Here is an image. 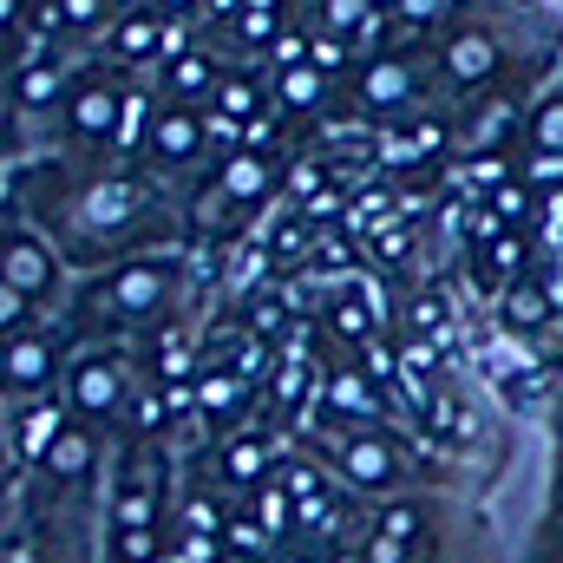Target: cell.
I'll return each mask as SVG.
<instances>
[{"label":"cell","instance_id":"obj_1","mask_svg":"<svg viewBox=\"0 0 563 563\" xmlns=\"http://www.w3.org/2000/svg\"><path fill=\"white\" fill-rule=\"evenodd\" d=\"M99 551V563H157L170 551V452L157 432H132L112 459Z\"/></svg>","mask_w":563,"mask_h":563},{"label":"cell","instance_id":"obj_2","mask_svg":"<svg viewBox=\"0 0 563 563\" xmlns=\"http://www.w3.org/2000/svg\"><path fill=\"white\" fill-rule=\"evenodd\" d=\"M177 269H184L177 256H125V263H112L99 282H86L73 295V334L86 328L92 347H99V341H112L125 328H151L177 295Z\"/></svg>","mask_w":563,"mask_h":563},{"label":"cell","instance_id":"obj_3","mask_svg":"<svg viewBox=\"0 0 563 563\" xmlns=\"http://www.w3.org/2000/svg\"><path fill=\"white\" fill-rule=\"evenodd\" d=\"M132 394H139V361H132V347H119V341L79 347V361H73L66 380H59V400L73 407V426H92L99 439L139 432V426H132Z\"/></svg>","mask_w":563,"mask_h":563},{"label":"cell","instance_id":"obj_4","mask_svg":"<svg viewBox=\"0 0 563 563\" xmlns=\"http://www.w3.org/2000/svg\"><path fill=\"white\" fill-rule=\"evenodd\" d=\"M334 472H341L354 492H400V485L413 478V459H407L394 439H380V432H367V426H347L341 445H334Z\"/></svg>","mask_w":563,"mask_h":563},{"label":"cell","instance_id":"obj_5","mask_svg":"<svg viewBox=\"0 0 563 563\" xmlns=\"http://www.w3.org/2000/svg\"><path fill=\"white\" fill-rule=\"evenodd\" d=\"M66 341L53 334V328H20V334H7V400H40V394H53L59 380H66Z\"/></svg>","mask_w":563,"mask_h":563},{"label":"cell","instance_id":"obj_6","mask_svg":"<svg viewBox=\"0 0 563 563\" xmlns=\"http://www.w3.org/2000/svg\"><path fill=\"white\" fill-rule=\"evenodd\" d=\"M79 217H86L92 236H106V250H119V243H132V230L151 217V203H144L139 184H125V177H92L86 197H79Z\"/></svg>","mask_w":563,"mask_h":563},{"label":"cell","instance_id":"obj_7","mask_svg":"<svg viewBox=\"0 0 563 563\" xmlns=\"http://www.w3.org/2000/svg\"><path fill=\"white\" fill-rule=\"evenodd\" d=\"M66 426H73V407L59 400V394H40V400H13V413H7V452H13V465H40L59 439H66Z\"/></svg>","mask_w":563,"mask_h":563},{"label":"cell","instance_id":"obj_8","mask_svg":"<svg viewBox=\"0 0 563 563\" xmlns=\"http://www.w3.org/2000/svg\"><path fill=\"white\" fill-rule=\"evenodd\" d=\"M66 132H73V144H112L125 132V92L106 79L73 86L66 92Z\"/></svg>","mask_w":563,"mask_h":563},{"label":"cell","instance_id":"obj_9","mask_svg":"<svg viewBox=\"0 0 563 563\" xmlns=\"http://www.w3.org/2000/svg\"><path fill=\"white\" fill-rule=\"evenodd\" d=\"M0 288L26 295L33 308L59 288V256H53L33 230H20V223H7V276H0Z\"/></svg>","mask_w":563,"mask_h":563},{"label":"cell","instance_id":"obj_10","mask_svg":"<svg viewBox=\"0 0 563 563\" xmlns=\"http://www.w3.org/2000/svg\"><path fill=\"white\" fill-rule=\"evenodd\" d=\"M276 445L269 439H256V432H223V445H217V485H236V492H256L263 478H276Z\"/></svg>","mask_w":563,"mask_h":563},{"label":"cell","instance_id":"obj_11","mask_svg":"<svg viewBox=\"0 0 563 563\" xmlns=\"http://www.w3.org/2000/svg\"><path fill=\"white\" fill-rule=\"evenodd\" d=\"M203 144H210V132H203V112H190V106H164L157 112V125H151V164H164V170H177V164H197L203 157Z\"/></svg>","mask_w":563,"mask_h":563},{"label":"cell","instance_id":"obj_12","mask_svg":"<svg viewBox=\"0 0 563 563\" xmlns=\"http://www.w3.org/2000/svg\"><path fill=\"white\" fill-rule=\"evenodd\" d=\"M439 66H445V86L472 92V86H485V79L498 73V40H492V33H452Z\"/></svg>","mask_w":563,"mask_h":563},{"label":"cell","instance_id":"obj_13","mask_svg":"<svg viewBox=\"0 0 563 563\" xmlns=\"http://www.w3.org/2000/svg\"><path fill=\"white\" fill-rule=\"evenodd\" d=\"M413 92H420V86H413V66H407V59H394V53H387V59H367V73H361V99H367L374 112H407Z\"/></svg>","mask_w":563,"mask_h":563},{"label":"cell","instance_id":"obj_14","mask_svg":"<svg viewBox=\"0 0 563 563\" xmlns=\"http://www.w3.org/2000/svg\"><path fill=\"white\" fill-rule=\"evenodd\" d=\"M217 66L203 59V53H184V59H170L164 66V92H170V106H190V99H217Z\"/></svg>","mask_w":563,"mask_h":563},{"label":"cell","instance_id":"obj_15","mask_svg":"<svg viewBox=\"0 0 563 563\" xmlns=\"http://www.w3.org/2000/svg\"><path fill=\"white\" fill-rule=\"evenodd\" d=\"M505 314H511V328H538V321L551 314V288L538 276H518L505 288Z\"/></svg>","mask_w":563,"mask_h":563},{"label":"cell","instance_id":"obj_16","mask_svg":"<svg viewBox=\"0 0 563 563\" xmlns=\"http://www.w3.org/2000/svg\"><path fill=\"white\" fill-rule=\"evenodd\" d=\"M210 112H217L223 125H236V132H243V125L263 112V92H256L250 79H223V86H217V99H210Z\"/></svg>","mask_w":563,"mask_h":563},{"label":"cell","instance_id":"obj_17","mask_svg":"<svg viewBox=\"0 0 563 563\" xmlns=\"http://www.w3.org/2000/svg\"><path fill=\"white\" fill-rule=\"evenodd\" d=\"M269 184H276L269 157H250V151H243V157H230V164H223V190H230V197H243V203H256Z\"/></svg>","mask_w":563,"mask_h":563},{"label":"cell","instance_id":"obj_18","mask_svg":"<svg viewBox=\"0 0 563 563\" xmlns=\"http://www.w3.org/2000/svg\"><path fill=\"white\" fill-rule=\"evenodd\" d=\"M157 40H164L157 13H132V20L112 26V53H119V59H144V53H157Z\"/></svg>","mask_w":563,"mask_h":563},{"label":"cell","instance_id":"obj_19","mask_svg":"<svg viewBox=\"0 0 563 563\" xmlns=\"http://www.w3.org/2000/svg\"><path fill=\"white\" fill-rule=\"evenodd\" d=\"M282 106H295V112L321 106V66H308V59H282Z\"/></svg>","mask_w":563,"mask_h":563},{"label":"cell","instance_id":"obj_20","mask_svg":"<svg viewBox=\"0 0 563 563\" xmlns=\"http://www.w3.org/2000/svg\"><path fill=\"white\" fill-rule=\"evenodd\" d=\"M531 151L563 157V99H544V106L531 112Z\"/></svg>","mask_w":563,"mask_h":563},{"label":"cell","instance_id":"obj_21","mask_svg":"<svg viewBox=\"0 0 563 563\" xmlns=\"http://www.w3.org/2000/svg\"><path fill=\"white\" fill-rule=\"evenodd\" d=\"M99 13H106L99 0H59V26H92Z\"/></svg>","mask_w":563,"mask_h":563},{"label":"cell","instance_id":"obj_22","mask_svg":"<svg viewBox=\"0 0 563 563\" xmlns=\"http://www.w3.org/2000/svg\"><path fill=\"white\" fill-rule=\"evenodd\" d=\"M308 53H314V59H308V66H321V73H334V66H341V59H347V53H341V46H334V40H314V46H308Z\"/></svg>","mask_w":563,"mask_h":563},{"label":"cell","instance_id":"obj_23","mask_svg":"<svg viewBox=\"0 0 563 563\" xmlns=\"http://www.w3.org/2000/svg\"><path fill=\"white\" fill-rule=\"evenodd\" d=\"M439 7H445V0H400L407 20H439Z\"/></svg>","mask_w":563,"mask_h":563},{"label":"cell","instance_id":"obj_24","mask_svg":"<svg viewBox=\"0 0 563 563\" xmlns=\"http://www.w3.org/2000/svg\"><path fill=\"white\" fill-rule=\"evenodd\" d=\"M328 563H374V558H367L361 544H334V551H328Z\"/></svg>","mask_w":563,"mask_h":563},{"label":"cell","instance_id":"obj_25","mask_svg":"<svg viewBox=\"0 0 563 563\" xmlns=\"http://www.w3.org/2000/svg\"><path fill=\"white\" fill-rule=\"evenodd\" d=\"M203 563H269V558H250V551H230V544H223L217 558H203Z\"/></svg>","mask_w":563,"mask_h":563},{"label":"cell","instance_id":"obj_26","mask_svg":"<svg viewBox=\"0 0 563 563\" xmlns=\"http://www.w3.org/2000/svg\"><path fill=\"white\" fill-rule=\"evenodd\" d=\"M184 7H190V0H157V13H184Z\"/></svg>","mask_w":563,"mask_h":563},{"label":"cell","instance_id":"obj_27","mask_svg":"<svg viewBox=\"0 0 563 563\" xmlns=\"http://www.w3.org/2000/svg\"><path fill=\"white\" fill-rule=\"evenodd\" d=\"M210 13H230V0H210Z\"/></svg>","mask_w":563,"mask_h":563}]
</instances>
